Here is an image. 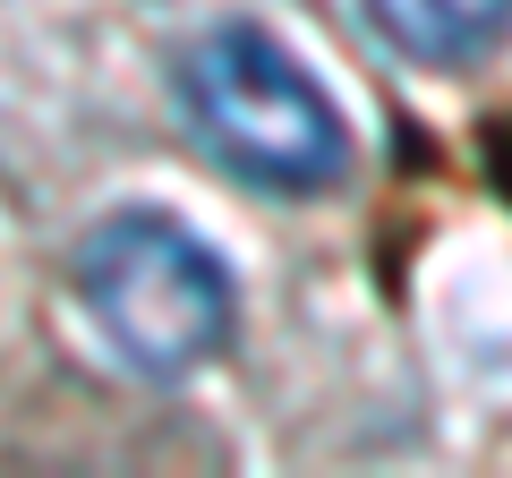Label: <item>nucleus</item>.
Masks as SVG:
<instances>
[{
    "label": "nucleus",
    "instance_id": "3",
    "mask_svg": "<svg viewBox=\"0 0 512 478\" xmlns=\"http://www.w3.org/2000/svg\"><path fill=\"white\" fill-rule=\"evenodd\" d=\"M367 26L419 69H478L512 35V0H367Z\"/></svg>",
    "mask_w": 512,
    "mask_h": 478
},
{
    "label": "nucleus",
    "instance_id": "2",
    "mask_svg": "<svg viewBox=\"0 0 512 478\" xmlns=\"http://www.w3.org/2000/svg\"><path fill=\"white\" fill-rule=\"evenodd\" d=\"M77 299L128 368L163 385L222 359L239 325V291L222 257L171 214H111L77 248Z\"/></svg>",
    "mask_w": 512,
    "mask_h": 478
},
{
    "label": "nucleus",
    "instance_id": "1",
    "mask_svg": "<svg viewBox=\"0 0 512 478\" xmlns=\"http://www.w3.org/2000/svg\"><path fill=\"white\" fill-rule=\"evenodd\" d=\"M180 111L197 146L265 197H316L350 171V129L333 94L265 26H214L180 60Z\"/></svg>",
    "mask_w": 512,
    "mask_h": 478
}]
</instances>
